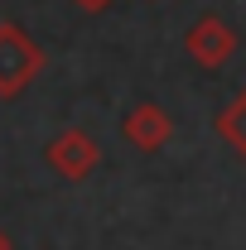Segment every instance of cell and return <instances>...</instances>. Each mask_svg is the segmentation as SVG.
<instances>
[{"mask_svg": "<svg viewBox=\"0 0 246 250\" xmlns=\"http://www.w3.org/2000/svg\"><path fill=\"white\" fill-rule=\"evenodd\" d=\"M184 48H188V58L198 62V67L217 72L222 62H232V53H237V34H232V24H227L222 15H203V20L184 34Z\"/></svg>", "mask_w": 246, "mask_h": 250, "instance_id": "obj_3", "label": "cell"}, {"mask_svg": "<svg viewBox=\"0 0 246 250\" xmlns=\"http://www.w3.org/2000/svg\"><path fill=\"white\" fill-rule=\"evenodd\" d=\"M0 250H15V246H10V236H5V231H0Z\"/></svg>", "mask_w": 246, "mask_h": 250, "instance_id": "obj_7", "label": "cell"}, {"mask_svg": "<svg viewBox=\"0 0 246 250\" xmlns=\"http://www.w3.org/2000/svg\"><path fill=\"white\" fill-rule=\"evenodd\" d=\"M97 164H101V145H97L87 130H63L53 135V145H49V168L68 178V183H82V178H92Z\"/></svg>", "mask_w": 246, "mask_h": 250, "instance_id": "obj_2", "label": "cell"}, {"mask_svg": "<svg viewBox=\"0 0 246 250\" xmlns=\"http://www.w3.org/2000/svg\"><path fill=\"white\" fill-rule=\"evenodd\" d=\"M73 5H77V10H82V15H101V10H106V5H111V0H73Z\"/></svg>", "mask_w": 246, "mask_h": 250, "instance_id": "obj_6", "label": "cell"}, {"mask_svg": "<svg viewBox=\"0 0 246 250\" xmlns=\"http://www.w3.org/2000/svg\"><path fill=\"white\" fill-rule=\"evenodd\" d=\"M217 135H222V145H232V149L246 159V92L237 96L232 106L217 111Z\"/></svg>", "mask_w": 246, "mask_h": 250, "instance_id": "obj_5", "label": "cell"}, {"mask_svg": "<svg viewBox=\"0 0 246 250\" xmlns=\"http://www.w3.org/2000/svg\"><path fill=\"white\" fill-rule=\"evenodd\" d=\"M121 130H125V140H130L140 154H154V149H164V145L174 140V121H169V111L154 106V101L130 106V116H125Z\"/></svg>", "mask_w": 246, "mask_h": 250, "instance_id": "obj_4", "label": "cell"}, {"mask_svg": "<svg viewBox=\"0 0 246 250\" xmlns=\"http://www.w3.org/2000/svg\"><path fill=\"white\" fill-rule=\"evenodd\" d=\"M39 72H44V48L20 24H0V101H15Z\"/></svg>", "mask_w": 246, "mask_h": 250, "instance_id": "obj_1", "label": "cell"}]
</instances>
